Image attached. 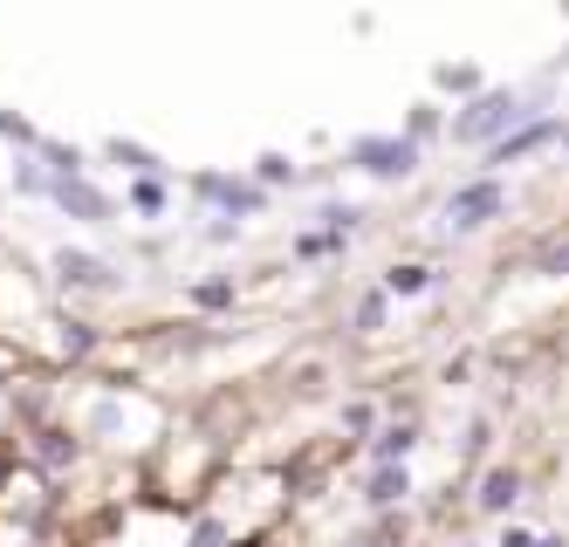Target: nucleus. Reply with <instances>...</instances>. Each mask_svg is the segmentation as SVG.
Segmentation results:
<instances>
[{"label":"nucleus","instance_id":"nucleus-1","mask_svg":"<svg viewBox=\"0 0 569 547\" xmlns=\"http://www.w3.org/2000/svg\"><path fill=\"white\" fill-rule=\"evenodd\" d=\"M521 117H528V97H521V90H487V97L453 123V138H460V144H487V151H495Z\"/></svg>","mask_w":569,"mask_h":547},{"label":"nucleus","instance_id":"nucleus-2","mask_svg":"<svg viewBox=\"0 0 569 547\" xmlns=\"http://www.w3.org/2000/svg\"><path fill=\"white\" fill-rule=\"evenodd\" d=\"M350 164L371 179H412L419 172V138H357Z\"/></svg>","mask_w":569,"mask_h":547},{"label":"nucleus","instance_id":"nucleus-3","mask_svg":"<svg viewBox=\"0 0 569 547\" xmlns=\"http://www.w3.org/2000/svg\"><path fill=\"white\" fill-rule=\"evenodd\" d=\"M495 213H501V185L495 179H473V185H460L453 199H446V226H460V233L487 226Z\"/></svg>","mask_w":569,"mask_h":547},{"label":"nucleus","instance_id":"nucleus-4","mask_svg":"<svg viewBox=\"0 0 569 547\" xmlns=\"http://www.w3.org/2000/svg\"><path fill=\"white\" fill-rule=\"evenodd\" d=\"M562 138V123L556 117H542V123H521V131H508L501 144H495V164H521V158H536L542 144H556Z\"/></svg>","mask_w":569,"mask_h":547},{"label":"nucleus","instance_id":"nucleus-5","mask_svg":"<svg viewBox=\"0 0 569 547\" xmlns=\"http://www.w3.org/2000/svg\"><path fill=\"white\" fill-rule=\"evenodd\" d=\"M49 199L62 205V213H76V220H110V199H103L97 185H83V172H76V179H56Z\"/></svg>","mask_w":569,"mask_h":547},{"label":"nucleus","instance_id":"nucleus-6","mask_svg":"<svg viewBox=\"0 0 569 547\" xmlns=\"http://www.w3.org/2000/svg\"><path fill=\"white\" fill-rule=\"evenodd\" d=\"M56 274L69 281V287H90V294H103V287H117V274L97 261V254H69V246H62V254H56Z\"/></svg>","mask_w":569,"mask_h":547},{"label":"nucleus","instance_id":"nucleus-7","mask_svg":"<svg viewBox=\"0 0 569 547\" xmlns=\"http://www.w3.org/2000/svg\"><path fill=\"white\" fill-rule=\"evenodd\" d=\"M199 199H213L220 213H261V205H268V192L233 185V179H199Z\"/></svg>","mask_w":569,"mask_h":547},{"label":"nucleus","instance_id":"nucleus-8","mask_svg":"<svg viewBox=\"0 0 569 547\" xmlns=\"http://www.w3.org/2000/svg\"><path fill=\"white\" fill-rule=\"evenodd\" d=\"M515 499H521V473H508V466L487 473V486H480V507H487V514H508Z\"/></svg>","mask_w":569,"mask_h":547},{"label":"nucleus","instance_id":"nucleus-9","mask_svg":"<svg viewBox=\"0 0 569 547\" xmlns=\"http://www.w3.org/2000/svg\"><path fill=\"white\" fill-rule=\"evenodd\" d=\"M405 493H412L405 466H378V479H371V507H391V499H405Z\"/></svg>","mask_w":569,"mask_h":547},{"label":"nucleus","instance_id":"nucleus-10","mask_svg":"<svg viewBox=\"0 0 569 547\" xmlns=\"http://www.w3.org/2000/svg\"><path fill=\"white\" fill-rule=\"evenodd\" d=\"M412 445H419V438H412V425H398V432H385V438L371 445V458H378V466H391V458H405Z\"/></svg>","mask_w":569,"mask_h":547},{"label":"nucleus","instance_id":"nucleus-11","mask_svg":"<svg viewBox=\"0 0 569 547\" xmlns=\"http://www.w3.org/2000/svg\"><path fill=\"white\" fill-rule=\"evenodd\" d=\"M385 287H391V294H426V287H432V267H391Z\"/></svg>","mask_w":569,"mask_h":547},{"label":"nucleus","instance_id":"nucleus-12","mask_svg":"<svg viewBox=\"0 0 569 547\" xmlns=\"http://www.w3.org/2000/svg\"><path fill=\"white\" fill-rule=\"evenodd\" d=\"M131 205H138L144 220H158V213H166V185H158V179H138V185H131Z\"/></svg>","mask_w":569,"mask_h":547},{"label":"nucleus","instance_id":"nucleus-13","mask_svg":"<svg viewBox=\"0 0 569 547\" xmlns=\"http://www.w3.org/2000/svg\"><path fill=\"white\" fill-rule=\"evenodd\" d=\"M110 158L124 164V172H158V158H151V151H138V144H110Z\"/></svg>","mask_w":569,"mask_h":547},{"label":"nucleus","instance_id":"nucleus-14","mask_svg":"<svg viewBox=\"0 0 569 547\" xmlns=\"http://www.w3.org/2000/svg\"><path fill=\"white\" fill-rule=\"evenodd\" d=\"M0 138H8V144H28V151H42V138H34V123H21V117H0Z\"/></svg>","mask_w":569,"mask_h":547},{"label":"nucleus","instance_id":"nucleus-15","mask_svg":"<svg viewBox=\"0 0 569 547\" xmlns=\"http://www.w3.org/2000/svg\"><path fill=\"white\" fill-rule=\"evenodd\" d=\"M261 179H268V185H281V179H296V164H289V158H274V151H268V158H261Z\"/></svg>","mask_w":569,"mask_h":547},{"label":"nucleus","instance_id":"nucleus-16","mask_svg":"<svg viewBox=\"0 0 569 547\" xmlns=\"http://www.w3.org/2000/svg\"><path fill=\"white\" fill-rule=\"evenodd\" d=\"M439 82H446V90H473L480 75H473V69H439Z\"/></svg>","mask_w":569,"mask_h":547},{"label":"nucleus","instance_id":"nucleus-17","mask_svg":"<svg viewBox=\"0 0 569 547\" xmlns=\"http://www.w3.org/2000/svg\"><path fill=\"white\" fill-rule=\"evenodd\" d=\"M199 302L220 308V302H233V287H227V281H207V287H199Z\"/></svg>","mask_w":569,"mask_h":547},{"label":"nucleus","instance_id":"nucleus-18","mask_svg":"<svg viewBox=\"0 0 569 547\" xmlns=\"http://www.w3.org/2000/svg\"><path fill=\"white\" fill-rule=\"evenodd\" d=\"M501 547H536V534H521V527H508V534H501Z\"/></svg>","mask_w":569,"mask_h":547},{"label":"nucleus","instance_id":"nucleus-19","mask_svg":"<svg viewBox=\"0 0 569 547\" xmlns=\"http://www.w3.org/2000/svg\"><path fill=\"white\" fill-rule=\"evenodd\" d=\"M536 547H569V540H556V534H542V540H536Z\"/></svg>","mask_w":569,"mask_h":547}]
</instances>
